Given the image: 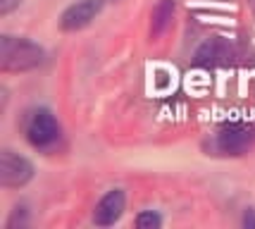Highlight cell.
<instances>
[{"label": "cell", "instance_id": "1", "mask_svg": "<svg viewBox=\"0 0 255 229\" xmlns=\"http://www.w3.org/2000/svg\"><path fill=\"white\" fill-rule=\"evenodd\" d=\"M43 48L29 38L2 36L0 38V65L5 72H29L43 65Z\"/></svg>", "mask_w": 255, "mask_h": 229}, {"label": "cell", "instance_id": "2", "mask_svg": "<svg viewBox=\"0 0 255 229\" xmlns=\"http://www.w3.org/2000/svg\"><path fill=\"white\" fill-rule=\"evenodd\" d=\"M24 134L26 141L38 151H50L60 141V122L48 108H33L24 117Z\"/></svg>", "mask_w": 255, "mask_h": 229}, {"label": "cell", "instance_id": "3", "mask_svg": "<svg viewBox=\"0 0 255 229\" xmlns=\"http://www.w3.org/2000/svg\"><path fill=\"white\" fill-rule=\"evenodd\" d=\"M31 177L33 165L24 155L10 151V148L0 153V184L5 189H22L31 182Z\"/></svg>", "mask_w": 255, "mask_h": 229}, {"label": "cell", "instance_id": "4", "mask_svg": "<svg viewBox=\"0 0 255 229\" xmlns=\"http://www.w3.org/2000/svg\"><path fill=\"white\" fill-rule=\"evenodd\" d=\"M103 10V0H77L74 5H69L62 17H60V29L62 31H79L84 26H89Z\"/></svg>", "mask_w": 255, "mask_h": 229}, {"label": "cell", "instance_id": "5", "mask_svg": "<svg viewBox=\"0 0 255 229\" xmlns=\"http://www.w3.org/2000/svg\"><path fill=\"white\" fill-rule=\"evenodd\" d=\"M124 208H127L124 191L122 189H112V191H108V194L96 203V208H93V225L110 227V225H115V222L124 215Z\"/></svg>", "mask_w": 255, "mask_h": 229}, {"label": "cell", "instance_id": "6", "mask_svg": "<svg viewBox=\"0 0 255 229\" xmlns=\"http://www.w3.org/2000/svg\"><path fill=\"white\" fill-rule=\"evenodd\" d=\"M251 146V131L239 124H229L217 134V148L227 155H241Z\"/></svg>", "mask_w": 255, "mask_h": 229}, {"label": "cell", "instance_id": "7", "mask_svg": "<svg viewBox=\"0 0 255 229\" xmlns=\"http://www.w3.org/2000/svg\"><path fill=\"white\" fill-rule=\"evenodd\" d=\"M174 7H177L174 0H160L153 7V14H150V36L153 38H160L169 29L172 17H174Z\"/></svg>", "mask_w": 255, "mask_h": 229}, {"label": "cell", "instance_id": "8", "mask_svg": "<svg viewBox=\"0 0 255 229\" xmlns=\"http://www.w3.org/2000/svg\"><path fill=\"white\" fill-rule=\"evenodd\" d=\"M217 57H222V50H220V43H215V41L203 43L198 48V53H196V60H198L200 65H210Z\"/></svg>", "mask_w": 255, "mask_h": 229}, {"label": "cell", "instance_id": "9", "mask_svg": "<svg viewBox=\"0 0 255 229\" xmlns=\"http://www.w3.org/2000/svg\"><path fill=\"white\" fill-rule=\"evenodd\" d=\"M162 225V218L153 213V210H143L138 218H136V227L138 229H157Z\"/></svg>", "mask_w": 255, "mask_h": 229}, {"label": "cell", "instance_id": "10", "mask_svg": "<svg viewBox=\"0 0 255 229\" xmlns=\"http://www.w3.org/2000/svg\"><path fill=\"white\" fill-rule=\"evenodd\" d=\"M7 229H14V227H26V206H14L12 208V215L10 220L5 222Z\"/></svg>", "mask_w": 255, "mask_h": 229}, {"label": "cell", "instance_id": "11", "mask_svg": "<svg viewBox=\"0 0 255 229\" xmlns=\"http://www.w3.org/2000/svg\"><path fill=\"white\" fill-rule=\"evenodd\" d=\"M19 5H22V0H0V14H10Z\"/></svg>", "mask_w": 255, "mask_h": 229}, {"label": "cell", "instance_id": "12", "mask_svg": "<svg viewBox=\"0 0 255 229\" xmlns=\"http://www.w3.org/2000/svg\"><path fill=\"white\" fill-rule=\"evenodd\" d=\"M241 222H244V227L255 229V210H251V208H248V210L244 213V220H241Z\"/></svg>", "mask_w": 255, "mask_h": 229}]
</instances>
